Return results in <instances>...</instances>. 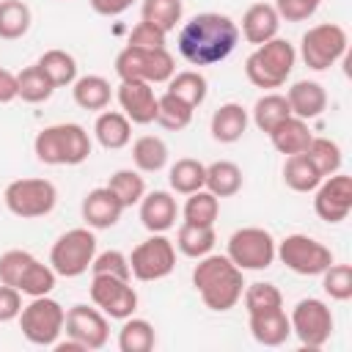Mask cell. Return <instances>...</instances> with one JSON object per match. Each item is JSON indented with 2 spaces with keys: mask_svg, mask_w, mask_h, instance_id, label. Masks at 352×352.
Returning <instances> with one entry per match:
<instances>
[{
  "mask_svg": "<svg viewBox=\"0 0 352 352\" xmlns=\"http://www.w3.org/2000/svg\"><path fill=\"white\" fill-rule=\"evenodd\" d=\"M55 270L38 261L30 250H6L0 256V283L19 289L28 297H41L55 289Z\"/></svg>",
  "mask_w": 352,
  "mask_h": 352,
  "instance_id": "5",
  "label": "cell"
},
{
  "mask_svg": "<svg viewBox=\"0 0 352 352\" xmlns=\"http://www.w3.org/2000/svg\"><path fill=\"white\" fill-rule=\"evenodd\" d=\"M217 236H214V226H192V223H182L176 231V248L179 253H184L187 258H201L206 253H212Z\"/></svg>",
  "mask_w": 352,
  "mask_h": 352,
  "instance_id": "35",
  "label": "cell"
},
{
  "mask_svg": "<svg viewBox=\"0 0 352 352\" xmlns=\"http://www.w3.org/2000/svg\"><path fill=\"white\" fill-rule=\"evenodd\" d=\"M16 99V74L0 66V104H8Z\"/></svg>",
  "mask_w": 352,
  "mask_h": 352,
  "instance_id": "51",
  "label": "cell"
},
{
  "mask_svg": "<svg viewBox=\"0 0 352 352\" xmlns=\"http://www.w3.org/2000/svg\"><path fill=\"white\" fill-rule=\"evenodd\" d=\"M52 349H55V352H88V349H85L80 341H74L72 336H66V341L58 338V341L52 344Z\"/></svg>",
  "mask_w": 352,
  "mask_h": 352,
  "instance_id": "52",
  "label": "cell"
},
{
  "mask_svg": "<svg viewBox=\"0 0 352 352\" xmlns=\"http://www.w3.org/2000/svg\"><path fill=\"white\" fill-rule=\"evenodd\" d=\"M242 302H245V311H248V314H256V311L280 308V305H283V294H280V289H278L275 283L256 280V283H245Z\"/></svg>",
  "mask_w": 352,
  "mask_h": 352,
  "instance_id": "44",
  "label": "cell"
},
{
  "mask_svg": "<svg viewBox=\"0 0 352 352\" xmlns=\"http://www.w3.org/2000/svg\"><path fill=\"white\" fill-rule=\"evenodd\" d=\"M63 333L72 336L74 341H80L88 352H94V349H102L107 344V338H110V322H107V316L96 305L77 302V305H72L66 311Z\"/></svg>",
  "mask_w": 352,
  "mask_h": 352,
  "instance_id": "16",
  "label": "cell"
},
{
  "mask_svg": "<svg viewBox=\"0 0 352 352\" xmlns=\"http://www.w3.org/2000/svg\"><path fill=\"white\" fill-rule=\"evenodd\" d=\"M322 182V173L314 168V162L305 157V151L300 154H289L283 162V184L294 192H314Z\"/></svg>",
  "mask_w": 352,
  "mask_h": 352,
  "instance_id": "30",
  "label": "cell"
},
{
  "mask_svg": "<svg viewBox=\"0 0 352 352\" xmlns=\"http://www.w3.org/2000/svg\"><path fill=\"white\" fill-rule=\"evenodd\" d=\"M294 63H297L294 44L275 36V38L258 44L248 55V60H245V77L256 88H261V91H275L280 85H286V80L292 77Z\"/></svg>",
  "mask_w": 352,
  "mask_h": 352,
  "instance_id": "4",
  "label": "cell"
},
{
  "mask_svg": "<svg viewBox=\"0 0 352 352\" xmlns=\"http://www.w3.org/2000/svg\"><path fill=\"white\" fill-rule=\"evenodd\" d=\"M176 217H179V206L168 190H154L140 198V223L146 231L165 234L168 228L176 226Z\"/></svg>",
  "mask_w": 352,
  "mask_h": 352,
  "instance_id": "20",
  "label": "cell"
},
{
  "mask_svg": "<svg viewBox=\"0 0 352 352\" xmlns=\"http://www.w3.org/2000/svg\"><path fill=\"white\" fill-rule=\"evenodd\" d=\"M91 302L110 319H126L138 311V292L129 280L113 275H94L91 280Z\"/></svg>",
  "mask_w": 352,
  "mask_h": 352,
  "instance_id": "15",
  "label": "cell"
},
{
  "mask_svg": "<svg viewBox=\"0 0 352 352\" xmlns=\"http://www.w3.org/2000/svg\"><path fill=\"white\" fill-rule=\"evenodd\" d=\"M165 36H168V33H162V30L154 28L151 22H143V19H140V22L132 28L126 44H132V47H146V50H160V47H165Z\"/></svg>",
  "mask_w": 352,
  "mask_h": 352,
  "instance_id": "48",
  "label": "cell"
},
{
  "mask_svg": "<svg viewBox=\"0 0 352 352\" xmlns=\"http://www.w3.org/2000/svg\"><path fill=\"white\" fill-rule=\"evenodd\" d=\"M19 330L22 336L36 344V346H52L60 333H63V324H66V311L58 300H52L50 294H41V297H33L28 305H22L19 311Z\"/></svg>",
  "mask_w": 352,
  "mask_h": 352,
  "instance_id": "7",
  "label": "cell"
},
{
  "mask_svg": "<svg viewBox=\"0 0 352 352\" xmlns=\"http://www.w3.org/2000/svg\"><path fill=\"white\" fill-rule=\"evenodd\" d=\"M248 327H250V336L264 346H280L292 338V322H289L283 305L248 314Z\"/></svg>",
  "mask_w": 352,
  "mask_h": 352,
  "instance_id": "21",
  "label": "cell"
},
{
  "mask_svg": "<svg viewBox=\"0 0 352 352\" xmlns=\"http://www.w3.org/2000/svg\"><path fill=\"white\" fill-rule=\"evenodd\" d=\"M311 126H308V121H302V118H297V116H289V118H283L272 132H270V140H272V146H275V151H280V154H300V151H305L308 148V143H311Z\"/></svg>",
  "mask_w": 352,
  "mask_h": 352,
  "instance_id": "27",
  "label": "cell"
},
{
  "mask_svg": "<svg viewBox=\"0 0 352 352\" xmlns=\"http://www.w3.org/2000/svg\"><path fill=\"white\" fill-rule=\"evenodd\" d=\"M292 336H297V341L308 349H319L330 341L333 336V327H336V319H333V311L324 300L319 297H305L300 300L294 308H292Z\"/></svg>",
  "mask_w": 352,
  "mask_h": 352,
  "instance_id": "13",
  "label": "cell"
},
{
  "mask_svg": "<svg viewBox=\"0 0 352 352\" xmlns=\"http://www.w3.org/2000/svg\"><path fill=\"white\" fill-rule=\"evenodd\" d=\"M346 30L336 22H319L314 28H308L300 38V58L308 69L314 72H324L330 66H336L344 55H346Z\"/></svg>",
  "mask_w": 352,
  "mask_h": 352,
  "instance_id": "9",
  "label": "cell"
},
{
  "mask_svg": "<svg viewBox=\"0 0 352 352\" xmlns=\"http://www.w3.org/2000/svg\"><path fill=\"white\" fill-rule=\"evenodd\" d=\"M239 44V25L220 11H204L187 19L176 36V50L190 66H214Z\"/></svg>",
  "mask_w": 352,
  "mask_h": 352,
  "instance_id": "1",
  "label": "cell"
},
{
  "mask_svg": "<svg viewBox=\"0 0 352 352\" xmlns=\"http://www.w3.org/2000/svg\"><path fill=\"white\" fill-rule=\"evenodd\" d=\"M107 187L116 192V198L124 204V209L140 204V198L146 195V179L140 176V170H132V168H121L110 176Z\"/></svg>",
  "mask_w": 352,
  "mask_h": 352,
  "instance_id": "43",
  "label": "cell"
},
{
  "mask_svg": "<svg viewBox=\"0 0 352 352\" xmlns=\"http://www.w3.org/2000/svg\"><path fill=\"white\" fill-rule=\"evenodd\" d=\"M242 182H245L242 179V168L236 162H231V160H217V162L206 165V182H204V187L212 195H217V198L236 195L242 190Z\"/></svg>",
  "mask_w": 352,
  "mask_h": 352,
  "instance_id": "28",
  "label": "cell"
},
{
  "mask_svg": "<svg viewBox=\"0 0 352 352\" xmlns=\"http://www.w3.org/2000/svg\"><path fill=\"white\" fill-rule=\"evenodd\" d=\"M157 344L154 324L148 319H138L135 314L124 319L118 330V349L121 352H151Z\"/></svg>",
  "mask_w": 352,
  "mask_h": 352,
  "instance_id": "32",
  "label": "cell"
},
{
  "mask_svg": "<svg viewBox=\"0 0 352 352\" xmlns=\"http://www.w3.org/2000/svg\"><path fill=\"white\" fill-rule=\"evenodd\" d=\"M275 258L294 275H322L333 264V250L308 234H289L275 245Z\"/></svg>",
  "mask_w": 352,
  "mask_h": 352,
  "instance_id": "11",
  "label": "cell"
},
{
  "mask_svg": "<svg viewBox=\"0 0 352 352\" xmlns=\"http://www.w3.org/2000/svg\"><path fill=\"white\" fill-rule=\"evenodd\" d=\"M19 311H22V292L8 283H0V322L16 319Z\"/></svg>",
  "mask_w": 352,
  "mask_h": 352,
  "instance_id": "49",
  "label": "cell"
},
{
  "mask_svg": "<svg viewBox=\"0 0 352 352\" xmlns=\"http://www.w3.org/2000/svg\"><path fill=\"white\" fill-rule=\"evenodd\" d=\"M116 74L121 80H140V82H151V85L168 82L176 74V60L165 47L146 50V47L126 44L116 55Z\"/></svg>",
  "mask_w": 352,
  "mask_h": 352,
  "instance_id": "6",
  "label": "cell"
},
{
  "mask_svg": "<svg viewBox=\"0 0 352 352\" xmlns=\"http://www.w3.org/2000/svg\"><path fill=\"white\" fill-rule=\"evenodd\" d=\"M3 204L14 217L22 220H36V217H47L55 204H58V190L50 179H14L6 192H3Z\"/></svg>",
  "mask_w": 352,
  "mask_h": 352,
  "instance_id": "8",
  "label": "cell"
},
{
  "mask_svg": "<svg viewBox=\"0 0 352 352\" xmlns=\"http://www.w3.org/2000/svg\"><path fill=\"white\" fill-rule=\"evenodd\" d=\"M192 110L195 107H190L187 102H182L179 96H173V94L165 91L162 96H157V118L154 121L162 129H168V132H182V129L190 126Z\"/></svg>",
  "mask_w": 352,
  "mask_h": 352,
  "instance_id": "37",
  "label": "cell"
},
{
  "mask_svg": "<svg viewBox=\"0 0 352 352\" xmlns=\"http://www.w3.org/2000/svg\"><path fill=\"white\" fill-rule=\"evenodd\" d=\"M36 63L44 69V74L52 80L55 88H66L77 80V60L66 50H47Z\"/></svg>",
  "mask_w": 352,
  "mask_h": 352,
  "instance_id": "38",
  "label": "cell"
},
{
  "mask_svg": "<svg viewBox=\"0 0 352 352\" xmlns=\"http://www.w3.org/2000/svg\"><path fill=\"white\" fill-rule=\"evenodd\" d=\"M72 96H74L77 107L102 113V110H107V104L113 99V88L102 74H82L72 82Z\"/></svg>",
  "mask_w": 352,
  "mask_h": 352,
  "instance_id": "26",
  "label": "cell"
},
{
  "mask_svg": "<svg viewBox=\"0 0 352 352\" xmlns=\"http://www.w3.org/2000/svg\"><path fill=\"white\" fill-rule=\"evenodd\" d=\"M314 212L324 223H341L352 212V176L346 173H333L319 182L314 190Z\"/></svg>",
  "mask_w": 352,
  "mask_h": 352,
  "instance_id": "17",
  "label": "cell"
},
{
  "mask_svg": "<svg viewBox=\"0 0 352 352\" xmlns=\"http://www.w3.org/2000/svg\"><path fill=\"white\" fill-rule=\"evenodd\" d=\"M305 157L314 162V168L322 173V179L338 173L341 170V162H344L341 146L336 140H330V138H311V143L305 148Z\"/></svg>",
  "mask_w": 352,
  "mask_h": 352,
  "instance_id": "42",
  "label": "cell"
},
{
  "mask_svg": "<svg viewBox=\"0 0 352 352\" xmlns=\"http://www.w3.org/2000/svg\"><path fill=\"white\" fill-rule=\"evenodd\" d=\"M198 264L192 267V286L201 294L204 305L209 311H231L245 292V272L228 258L217 253H206L195 258Z\"/></svg>",
  "mask_w": 352,
  "mask_h": 352,
  "instance_id": "2",
  "label": "cell"
},
{
  "mask_svg": "<svg viewBox=\"0 0 352 352\" xmlns=\"http://www.w3.org/2000/svg\"><path fill=\"white\" fill-rule=\"evenodd\" d=\"M116 99L121 104V113L132 121V124H151L157 118V94L151 82H140V80H121Z\"/></svg>",
  "mask_w": 352,
  "mask_h": 352,
  "instance_id": "18",
  "label": "cell"
},
{
  "mask_svg": "<svg viewBox=\"0 0 352 352\" xmlns=\"http://www.w3.org/2000/svg\"><path fill=\"white\" fill-rule=\"evenodd\" d=\"M272 6H275L280 19H286V22H305V19H311L319 11L322 0H275Z\"/></svg>",
  "mask_w": 352,
  "mask_h": 352,
  "instance_id": "47",
  "label": "cell"
},
{
  "mask_svg": "<svg viewBox=\"0 0 352 352\" xmlns=\"http://www.w3.org/2000/svg\"><path fill=\"white\" fill-rule=\"evenodd\" d=\"M52 94H55V85H52V80L44 74V69L38 63L25 66L16 74V99H22L28 104H41Z\"/></svg>",
  "mask_w": 352,
  "mask_h": 352,
  "instance_id": "31",
  "label": "cell"
},
{
  "mask_svg": "<svg viewBox=\"0 0 352 352\" xmlns=\"http://www.w3.org/2000/svg\"><path fill=\"white\" fill-rule=\"evenodd\" d=\"M286 102H289L292 116H297L302 121H311V118H316V116L324 113V107H327V91L316 80H297V82L289 85Z\"/></svg>",
  "mask_w": 352,
  "mask_h": 352,
  "instance_id": "22",
  "label": "cell"
},
{
  "mask_svg": "<svg viewBox=\"0 0 352 352\" xmlns=\"http://www.w3.org/2000/svg\"><path fill=\"white\" fill-rule=\"evenodd\" d=\"M94 138L99 140L102 148L118 151L132 140V121L121 110H102L94 124Z\"/></svg>",
  "mask_w": 352,
  "mask_h": 352,
  "instance_id": "25",
  "label": "cell"
},
{
  "mask_svg": "<svg viewBox=\"0 0 352 352\" xmlns=\"http://www.w3.org/2000/svg\"><path fill=\"white\" fill-rule=\"evenodd\" d=\"M173 267H176V245L165 234H151L129 253L132 278H138L143 283L168 278L173 272Z\"/></svg>",
  "mask_w": 352,
  "mask_h": 352,
  "instance_id": "14",
  "label": "cell"
},
{
  "mask_svg": "<svg viewBox=\"0 0 352 352\" xmlns=\"http://www.w3.org/2000/svg\"><path fill=\"white\" fill-rule=\"evenodd\" d=\"M182 14H184L182 0H143L140 6V19L151 22L162 33L176 30V25L182 22Z\"/></svg>",
  "mask_w": 352,
  "mask_h": 352,
  "instance_id": "40",
  "label": "cell"
},
{
  "mask_svg": "<svg viewBox=\"0 0 352 352\" xmlns=\"http://www.w3.org/2000/svg\"><path fill=\"white\" fill-rule=\"evenodd\" d=\"M280 16H278V11H275V6L272 3H253L245 14H242V28H239V33L245 36V41H250V44H264V41H270V38H275L278 36V30H280Z\"/></svg>",
  "mask_w": 352,
  "mask_h": 352,
  "instance_id": "23",
  "label": "cell"
},
{
  "mask_svg": "<svg viewBox=\"0 0 352 352\" xmlns=\"http://www.w3.org/2000/svg\"><path fill=\"white\" fill-rule=\"evenodd\" d=\"M248 110L236 102H226L220 104L214 113H212V121H209V132L217 143H236L245 132H248Z\"/></svg>",
  "mask_w": 352,
  "mask_h": 352,
  "instance_id": "24",
  "label": "cell"
},
{
  "mask_svg": "<svg viewBox=\"0 0 352 352\" xmlns=\"http://www.w3.org/2000/svg\"><path fill=\"white\" fill-rule=\"evenodd\" d=\"M250 116H253V124H256L261 132H267V135H270V132H272L283 118H289V116H292L289 102H286V94L267 91L264 96H258V99H256V104H253Z\"/></svg>",
  "mask_w": 352,
  "mask_h": 352,
  "instance_id": "33",
  "label": "cell"
},
{
  "mask_svg": "<svg viewBox=\"0 0 352 352\" xmlns=\"http://www.w3.org/2000/svg\"><path fill=\"white\" fill-rule=\"evenodd\" d=\"M322 289L330 300L336 302H346L352 297V267L349 264H330L322 272Z\"/></svg>",
  "mask_w": 352,
  "mask_h": 352,
  "instance_id": "45",
  "label": "cell"
},
{
  "mask_svg": "<svg viewBox=\"0 0 352 352\" xmlns=\"http://www.w3.org/2000/svg\"><path fill=\"white\" fill-rule=\"evenodd\" d=\"M184 214V223H192V226H214L217 214H220V198L212 195L206 187L204 190H195L187 195V204L182 209Z\"/></svg>",
  "mask_w": 352,
  "mask_h": 352,
  "instance_id": "41",
  "label": "cell"
},
{
  "mask_svg": "<svg viewBox=\"0 0 352 352\" xmlns=\"http://www.w3.org/2000/svg\"><path fill=\"white\" fill-rule=\"evenodd\" d=\"M99 16H121L135 0H88Z\"/></svg>",
  "mask_w": 352,
  "mask_h": 352,
  "instance_id": "50",
  "label": "cell"
},
{
  "mask_svg": "<svg viewBox=\"0 0 352 352\" xmlns=\"http://www.w3.org/2000/svg\"><path fill=\"white\" fill-rule=\"evenodd\" d=\"M96 256V236L94 228H69L60 234L50 250V267L60 278H80L88 272L91 261Z\"/></svg>",
  "mask_w": 352,
  "mask_h": 352,
  "instance_id": "10",
  "label": "cell"
},
{
  "mask_svg": "<svg viewBox=\"0 0 352 352\" xmlns=\"http://www.w3.org/2000/svg\"><path fill=\"white\" fill-rule=\"evenodd\" d=\"M206 91H209V85H206V77H204L201 72H195V69H187V72H176V74L168 80V94L179 96V99H182V102H187L190 107H198V104H204V99H206Z\"/></svg>",
  "mask_w": 352,
  "mask_h": 352,
  "instance_id": "39",
  "label": "cell"
},
{
  "mask_svg": "<svg viewBox=\"0 0 352 352\" xmlns=\"http://www.w3.org/2000/svg\"><path fill=\"white\" fill-rule=\"evenodd\" d=\"M168 182H170V190L179 192V195H190L195 190H204V182H206V165L192 160V157H182L170 165L168 170Z\"/></svg>",
  "mask_w": 352,
  "mask_h": 352,
  "instance_id": "34",
  "label": "cell"
},
{
  "mask_svg": "<svg viewBox=\"0 0 352 352\" xmlns=\"http://www.w3.org/2000/svg\"><path fill=\"white\" fill-rule=\"evenodd\" d=\"M91 272L94 275H113V278L132 280L129 256H124L121 250H102V253H96L94 261H91Z\"/></svg>",
  "mask_w": 352,
  "mask_h": 352,
  "instance_id": "46",
  "label": "cell"
},
{
  "mask_svg": "<svg viewBox=\"0 0 352 352\" xmlns=\"http://www.w3.org/2000/svg\"><path fill=\"white\" fill-rule=\"evenodd\" d=\"M91 135L80 124L44 126L33 140V151L44 165H82L91 157Z\"/></svg>",
  "mask_w": 352,
  "mask_h": 352,
  "instance_id": "3",
  "label": "cell"
},
{
  "mask_svg": "<svg viewBox=\"0 0 352 352\" xmlns=\"http://www.w3.org/2000/svg\"><path fill=\"white\" fill-rule=\"evenodd\" d=\"M275 236L267 231V228H258V226H248V228H236L231 236H228V245H226V256L242 270H267L272 267L275 261Z\"/></svg>",
  "mask_w": 352,
  "mask_h": 352,
  "instance_id": "12",
  "label": "cell"
},
{
  "mask_svg": "<svg viewBox=\"0 0 352 352\" xmlns=\"http://www.w3.org/2000/svg\"><path fill=\"white\" fill-rule=\"evenodd\" d=\"M132 162L140 173H160L168 165V143L157 135H140L132 143Z\"/></svg>",
  "mask_w": 352,
  "mask_h": 352,
  "instance_id": "29",
  "label": "cell"
},
{
  "mask_svg": "<svg viewBox=\"0 0 352 352\" xmlns=\"http://www.w3.org/2000/svg\"><path fill=\"white\" fill-rule=\"evenodd\" d=\"M33 14L22 0H0V38L16 41L30 30Z\"/></svg>",
  "mask_w": 352,
  "mask_h": 352,
  "instance_id": "36",
  "label": "cell"
},
{
  "mask_svg": "<svg viewBox=\"0 0 352 352\" xmlns=\"http://www.w3.org/2000/svg\"><path fill=\"white\" fill-rule=\"evenodd\" d=\"M80 212H82V220H85L88 228L102 231V228H113V226L121 220L124 204H121V201L116 198V192L104 184V187H94L91 192H85Z\"/></svg>",
  "mask_w": 352,
  "mask_h": 352,
  "instance_id": "19",
  "label": "cell"
}]
</instances>
